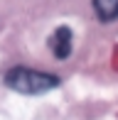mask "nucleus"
<instances>
[{"label": "nucleus", "mask_w": 118, "mask_h": 120, "mask_svg": "<svg viewBox=\"0 0 118 120\" xmlns=\"http://www.w3.org/2000/svg\"><path fill=\"white\" fill-rule=\"evenodd\" d=\"M5 83H8L12 91H17V93L37 96V93H44V91L54 88V86L59 83V79L54 74H44V71H35V69L17 66V69H10L8 71Z\"/></svg>", "instance_id": "nucleus-1"}, {"label": "nucleus", "mask_w": 118, "mask_h": 120, "mask_svg": "<svg viewBox=\"0 0 118 120\" xmlns=\"http://www.w3.org/2000/svg\"><path fill=\"white\" fill-rule=\"evenodd\" d=\"M49 49L57 59H67L71 54V30L69 27H59L49 37Z\"/></svg>", "instance_id": "nucleus-2"}, {"label": "nucleus", "mask_w": 118, "mask_h": 120, "mask_svg": "<svg viewBox=\"0 0 118 120\" xmlns=\"http://www.w3.org/2000/svg\"><path fill=\"white\" fill-rule=\"evenodd\" d=\"M94 10L98 15V20L111 22L118 17V0H94Z\"/></svg>", "instance_id": "nucleus-3"}]
</instances>
